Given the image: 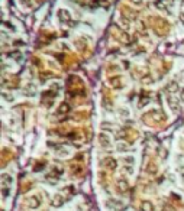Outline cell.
Here are the masks:
<instances>
[]
</instances>
